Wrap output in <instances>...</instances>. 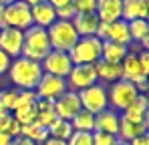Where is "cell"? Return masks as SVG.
Masks as SVG:
<instances>
[{
    "label": "cell",
    "instance_id": "obj_3",
    "mask_svg": "<svg viewBox=\"0 0 149 145\" xmlns=\"http://www.w3.org/2000/svg\"><path fill=\"white\" fill-rule=\"evenodd\" d=\"M47 34H49L50 48L61 52H71V48L79 40V34L74 32L71 20H54L47 28Z\"/></svg>",
    "mask_w": 149,
    "mask_h": 145
},
{
    "label": "cell",
    "instance_id": "obj_34",
    "mask_svg": "<svg viewBox=\"0 0 149 145\" xmlns=\"http://www.w3.org/2000/svg\"><path fill=\"white\" fill-rule=\"evenodd\" d=\"M34 103H36V93L34 91H18V95H16V107H20V105H34Z\"/></svg>",
    "mask_w": 149,
    "mask_h": 145
},
{
    "label": "cell",
    "instance_id": "obj_25",
    "mask_svg": "<svg viewBox=\"0 0 149 145\" xmlns=\"http://www.w3.org/2000/svg\"><path fill=\"white\" fill-rule=\"evenodd\" d=\"M20 135L26 137V139H30V141H34L36 145H40L42 141L49 139V131H47V127H42V125H38V123H34V121L20 127Z\"/></svg>",
    "mask_w": 149,
    "mask_h": 145
},
{
    "label": "cell",
    "instance_id": "obj_19",
    "mask_svg": "<svg viewBox=\"0 0 149 145\" xmlns=\"http://www.w3.org/2000/svg\"><path fill=\"white\" fill-rule=\"evenodd\" d=\"M74 32L79 34V38L85 36H95V30L99 26V18L95 14H74V18L71 20Z\"/></svg>",
    "mask_w": 149,
    "mask_h": 145
},
{
    "label": "cell",
    "instance_id": "obj_13",
    "mask_svg": "<svg viewBox=\"0 0 149 145\" xmlns=\"http://www.w3.org/2000/svg\"><path fill=\"white\" fill-rule=\"evenodd\" d=\"M149 16V0H121V20L129 22L135 18Z\"/></svg>",
    "mask_w": 149,
    "mask_h": 145
},
{
    "label": "cell",
    "instance_id": "obj_27",
    "mask_svg": "<svg viewBox=\"0 0 149 145\" xmlns=\"http://www.w3.org/2000/svg\"><path fill=\"white\" fill-rule=\"evenodd\" d=\"M129 28V36H131V45L133 43H141L145 36H149V22L145 18H135V20H129L127 22Z\"/></svg>",
    "mask_w": 149,
    "mask_h": 145
},
{
    "label": "cell",
    "instance_id": "obj_16",
    "mask_svg": "<svg viewBox=\"0 0 149 145\" xmlns=\"http://www.w3.org/2000/svg\"><path fill=\"white\" fill-rule=\"evenodd\" d=\"M119 113L113 111V109H105L95 115V129L93 131H101V133H109V135H115L117 137V129H119Z\"/></svg>",
    "mask_w": 149,
    "mask_h": 145
},
{
    "label": "cell",
    "instance_id": "obj_41",
    "mask_svg": "<svg viewBox=\"0 0 149 145\" xmlns=\"http://www.w3.org/2000/svg\"><path fill=\"white\" fill-rule=\"evenodd\" d=\"M52 8H61V6H65V4H69L71 0H47Z\"/></svg>",
    "mask_w": 149,
    "mask_h": 145
},
{
    "label": "cell",
    "instance_id": "obj_33",
    "mask_svg": "<svg viewBox=\"0 0 149 145\" xmlns=\"http://www.w3.org/2000/svg\"><path fill=\"white\" fill-rule=\"evenodd\" d=\"M91 139H93V145H115L117 143V137L115 135L101 133V131H93L91 133Z\"/></svg>",
    "mask_w": 149,
    "mask_h": 145
},
{
    "label": "cell",
    "instance_id": "obj_38",
    "mask_svg": "<svg viewBox=\"0 0 149 145\" xmlns=\"http://www.w3.org/2000/svg\"><path fill=\"white\" fill-rule=\"evenodd\" d=\"M10 63H12V59H10L8 54H4V52L0 50V75L8 72V67H10Z\"/></svg>",
    "mask_w": 149,
    "mask_h": 145
},
{
    "label": "cell",
    "instance_id": "obj_17",
    "mask_svg": "<svg viewBox=\"0 0 149 145\" xmlns=\"http://www.w3.org/2000/svg\"><path fill=\"white\" fill-rule=\"evenodd\" d=\"M147 109H149L147 95H137V99L123 113H119V117L127 121H135V123H147Z\"/></svg>",
    "mask_w": 149,
    "mask_h": 145
},
{
    "label": "cell",
    "instance_id": "obj_26",
    "mask_svg": "<svg viewBox=\"0 0 149 145\" xmlns=\"http://www.w3.org/2000/svg\"><path fill=\"white\" fill-rule=\"evenodd\" d=\"M69 123H71L73 131H87V133H93V129H95V115L89 113V111H85V109H81Z\"/></svg>",
    "mask_w": 149,
    "mask_h": 145
},
{
    "label": "cell",
    "instance_id": "obj_21",
    "mask_svg": "<svg viewBox=\"0 0 149 145\" xmlns=\"http://www.w3.org/2000/svg\"><path fill=\"white\" fill-rule=\"evenodd\" d=\"M109 43H117V45H123V47H131V36H129V28L125 20H115V22L107 24V38Z\"/></svg>",
    "mask_w": 149,
    "mask_h": 145
},
{
    "label": "cell",
    "instance_id": "obj_2",
    "mask_svg": "<svg viewBox=\"0 0 149 145\" xmlns=\"http://www.w3.org/2000/svg\"><path fill=\"white\" fill-rule=\"evenodd\" d=\"M22 50H20V56L30 59V61H36L40 63L50 50V43H49V34H47V28H40V26H28L26 30H22Z\"/></svg>",
    "mask_w": 149,
    "mask_h": 145
},
{
    "label": "cell",
    "instance_id": "obj_10",
    "mask_svg": "<svg viewBox=\"0 0 149 145\" xmlns=\"http://www.w3.org/2000/svg\"><path fill=\"white\" fill-rule=\"evenodd\" d=\"M40 69L45 75L52 77H61L67 79V75L73 69V61L69 56V52H61V50H50L49 54L40 61Z\"/></svg>",
    "mask_w": 149,
    "mask_h": 145
},
{
    "label": "cell",
    "instance_id": "obj_12",
    "mask_svg": "<svg viewBox=\"0 0 149 145\" xmlns=\"http://www.w3.org/2000/svg\"><path fill=\"white\" fill-rule=\"evenodd\" d=\"M52 105H54L56 119H63V121H71L81 111V101H79V95L74 91H67L63 97H58Z\"/></svg>",
    "mask_w": 149,
    "mask_h": 145
},
{
    "label": "cell",
    "instance_id": "obj_43",
    "mask_svg": "<svg viewBox=\"0 0 149 145\" xmlns=\"http://www.w3.org/2000/svg\"><path fill=\"white\" fill-rule=\"evenodd\" d=\"M40 145H67V141H61V139H52V137H49L47 141H42Z\"/></svg>",
    "mask_w": 149,
    "mask_h": 145
},
{
    "label": "cell",
    "instance_id": "obj_5",
    "mask_svg": "<svg viewBox=\"0 0 149 145\" xmlns=\"http://www.w3.org/2000/svg\"><path fill=\"white\" fill-rule=\"evenodd\" d=\"M18 28V30H26L28 26H32V18H30V6L24 4L22 0H16L12 4H6L0 16V28Z\"/></svg>",
    "mask_w": 149,
    "mask_h": 145
},
{
    "label": "cell",
    "instance_id": "obj_11",
    "mask_svg": "<svg viewBox=\"0 0 149 145\" xmlns=\"http://www.w3.org/2000/svg\"><path fill=\"white\" fill-rule=\"evenodd\" d=\"M22 30L18 28H0V50L8 54L10 59H18L22 50Z\"/></svg>",
    "mask_w": 149,
    "mask_h": 145
},
{
    "label": "cell",
    "instance_id": "obj_35",
    "mask_svg": "<svg viewBox=\"0 0 149 145\" xmlns=\"http://www.w3.org/2000/svg\"><path fill=\"white\" fill-rule=\"evenodd\" d=\"M54 12H56V20H73L74 14H77L71 2L65 4V6H61V8H54Z\"/></svg>",
    "mask_w": 149,
    "mask_h": 145
},
{
    "label": "cell",
    "instance_id": "obj_18",
    "mask_svg": "<svg viewBox=\"0 0 149 145\" xmlns=\"http://www.w3.org/2000/svg\"><path fill=\"white\" fill-rule=\"evenodd\" d=\"M95 16L99 22H115L121 18V0H97Z\"/></svg>",
    "mask_w": 149,
    "mask_h": 145
},
{
    "label": "cell",
    "instance_id": "obj_7",
    "mask_svg": "<svg viewBox=\"0 0 149 145\" xmlns=\"http://www.w3.org/2000/svg\"><path fill=\"white\" fill-rule=\"evenodd\" d=\"M79 95V101H81V109L97 115L101 111H105L109 107L107 103V85H101V83H95L83 91L77 93Z\"/></svg>",
    "mask_w": 149,
    "mask_h": 145
},
{
    "label": "cell",
    "instance_id": "obj_32",
    "mask_svg": "<svg viewBox=\"0 0 149 145\" xmlns=\"http://www.w3.org/2000/svg\"><path fill=\"white\" fill-rule=\"evenodd\" d=\"M67 145H93L91 133H87V131H73V135L67 139Z\"/></svg>",
    "mask_w": 149,
    "mask_h": 145
},
{
    "label": "cell",
    "instance_id": "obj_47",
    "mask_svg": "<svg viewBox=\"0 0 149 145\" xmlns=\"http://www.w3.org/2000/svg\"><path fill=\"white\" fill-rule=\"evenodd\" d=\"M2 10H4V4H0V16H2Z\"/></svg>",
    "mask_w": 149,
    "mask_h": 145
},
{
    "label": "cell",
    "instance_id": "obj_9",
    "mask_svg": "<svg viewBox=\"0 0 149 145\" xmlns=\"http://www.w3.org/2000/svg\"><path fill=\"white\" fill-rule=\"evenodd\" d=\"M65 81H67L69 91H74V93H79V91H83V89L99 83L95 65H73V69L67 75Z\"/></svg>",
    "mask_w": 149,
    "mask_h": 145
},
{
    "label": "cell",
    "instance_id": "obj_45",
    "mask_svg": "<svg viewBox=\"0 0 149 145\" xmlns=\"http://www.w3.org/2000/svg\"><path fill=\"white\" fill-rule=\"evenodd\" d=\"M12 2H16V0H0V4H4V6L6 4H12Z\"/></svg>",
    "mask_w": 149,
    "mask_h": 145
},
{
    "label": "cell",
    "instance_id": "obj_40",
    "mask_svg": "<svg viewBox=\"0 0 149 145\" xmlns=\"http://www.w3.org/2000/svg\"><path fill=\"white\" fill-rule=\"evenodd\" d=\"M10 145H36V143L30 141V139H26V137H22V135H18V137L12 139V143H10Z\"/></svg>",
    "mask_w": 149,
    "mask_h": 145
},
{
    "label": "cell",
    "instance_id": "obj_15",
    "mask_svg": "<svg viewBox=\"0 0 149 145\" xmlns=\"http://www.w3.org/2000/svg\"><path fill=\"white\" fill-rule=\"evenodd\" d=\"M30 18H32V24L34 26H40V28H49L50 24L56 20V12L54 8L50 6L47 0L30 6Z\"/></svg>",
    "mask_w": 149,
    "mask_h": 145
},
{
    "label": "cell",
    "instance_id": "obj_36",
    "mask_svg": "<svg viewBox=\"0 0 149 145\" xmlns=\"http://www.w3.org/2000/svg\"><path fill=\"white\" fill-rule=\"evenodd\" d=\"M2 131H4L6 135H10V137L14 139V137H18V135H20V123H18V121H16L14 117H12V115H10V117H8V121H6V125H4V129H2Z\"/></svg>",
    "mask_w": 149,
    "mask_h": 145
},
{
    "label": "cell",
    "instance_id": "obj_28",
    "mask_svg": "<svg viewBox=\"0 0 149 145\" xmlns=\"http://www.w3.org/2000/svg\"><path fill=\"white\" fill-rule=\"evenodd\" d=\"M47 131H49V137L61 139V141H67V139L73 135L71 123H69V121H63V119H54L49 127H47Z\"/></svg>",
    "mask_w": 149,
    "mask_h": 145
},
{
    "label": "cell",
    "instance_id": "obj_29",
    "mask_svg": "<svg viewBox=\"0 0 149 145\" xmlns=\"http://www.w3.org/2000/svg\"><path fill=\"white\" fill-rule=\"evenodd\" d=\"M10 115L20 123V127H22V125H28V123L34 121V105H20V107H16Z\"/></svg>",
    "mask_w": 149,
    "mask_h": 145
},
{
    "label": "cell",
    "instance_id": "obj_14",
    "mask_svg": "<svg viewBox=\"0 0 149 145\" xmlns=\"http://www.w3.org/2000/svg\"><path fill=\"white\" fill-rule=\"evenodd\" d=\"M121 79L129 81V83H137L141 79H147L143 72H141V67H139V59H137V52L135 50H129L125 54V59L121 61Z\"/></svg>",
    "mask_w": 149,
    "mask_h": 145
},
{
    "label": "cell",
    "instance_id": "obj_8",
    "mask_svg": "<svg viewBox=\"0 0 149 145\" xmlns=\"http://www.w3.org/2000/svg\"><path fill=\"white\" fill-rule=\"evenodd\" d=\"M67 91H69V87H67V81L65 79L52 77V75H45V72H42L40 81L36 83V87H34L36 99L50 101V103H54L58 97H63Z\"/></svg>",
    "mask_w": 149,
    "mask_h": 145
},
{
    "label": "cell",
    "instance_id": "obj_30",
    "mask_svg": "<svg viewBox=\"0 0 149 145\" xmlns=\"http://www.w3.org/2000/svg\"><path fill=\"white\" fill-rule=\"evenodd\" d=\"M16 95H18V89H4V91H0V103H2V107L8 113H12L14 107H16Z\"/></svg>",
    "mask_w": 149,
    "mask_h": 145
},
{
    "label": "cell",
    "instance_id": "obj_22",
    "mask_svg": "<svg viewBox=\"0 0 149 145\" xmlns=\"http://www.w3.org/2000/svg\"><path fill=\"white\" fill-rule=\"evenodd\" d=\"M147 133V123H135V121L119 119V129H117V139L119 141H131L139 135Z\"/></svg>",
    "mask_w": 149,
    "mask_h": 145
},
{
    "label": "cell",
    "instance_id": "obj_46",
    "mask_svg": "<svg viewBox=\"0 0 149 145\" xmlns=\"http://www.w3.org/2000/svg\"><path fill=\"white\" fill-rule=\"evenodd\" d=\"M115 145H129V143H127V141H119V139H117V143H115Z\"/></svg>",
    "mask_w": 149,
    "mask_h": 145
},
{
    "label": "cell",
    "instance_id": "obj_24",
    "mask_svg": "<svg viewBox=\"0 0 149 145\" xmlns=\"http://www.w3.org/2000/svg\"><path fill=\"white\" fill-rule=\"evenodd\" d=\"M54 119H56V115H54V105H52L50 101L36 99V103H34V123H38V125H42V127H49Z\"/></svg>",
    "mask_w": 149,
    "mask_h": 145
},
{
    "label": "cell",
    "instance_id": "obj_6",
    "mask_svg": "<svg viewBox=\"0 0 149 145\" xmlns=\"http://www.w3.org/2000/svg\"><path fill=\"white\" fill-rule=\"evenodd\" d=\"M73 65H95L101 61V40L97 36H85L79 38L77 45L69 52Z\"/></svg>",
    "mask_w": 149,
    "mask_h": 145
},
{
    "label": "cell",
    "instance_id": "obj_1",
    "mask_svg": "<svg viewBox=\"0 0 149 145\" xmlns=\"http://www.w3.org/2000/svg\"><path fill=\"white\" fill-rule=\"evenodd\" d=\"M8 77L18 91H34L36 83L42 77V69H40V63L18 56V59H12L8 67Z\"/></svg>",
    "mask_w": 149,
    "mask_h": 145
},
{
    "label": "cell",
    "instance_id": "obj_4",
    "mask_svg": "<svg viewBox=\"0 0 149 145\" xmlns=\"http://www.w3.org/2000/svg\"><path fill=\"white\" fill-rule=\"evenodd\" d=\"M137 89H135V85L133 83H129V81H115V83H111L109 85V89H107V103H109V109H113V111H117V113H123L125 109L137 99Z\"/></svg>",
    "mask_w": 149,
    "mask_h": 145
},
{
    "label": "cell",
    "instance_id": "obj_20",
    "mask_svg": "<svg viewBox=\"0 0 149 145\" xmlns=\"http://www.w3.org/2000/svg\"><path fill=\"white\" fill-rule=\"evenodd\" d=\"M95 71H97V79L101 85H111L115 81H121V65H117V63L97 61Z\"/></svg>",
    "mask_w": 149,
    "mask_h": 145
},
{
    "label": "cell",
    "instance_id": "obj_23",
    "mask_svg": "<svg viewBox=\"0 0 149 145\" xmlns=\"http://www.w3.org/2000/svg\"><path fill=\"white\" fill-rule=\"evenodd\" d=\"M127 52H129V47L117 45V43H109V40H103L101 43V61L121 65V61L125 59Z\"/></svg>",
    "mask_w": 149,
    "mask_h": 145
},
{
    "label": "cell",
    "instance_id": "obj_44",
    "mask_svg": "<svg viewBox=\"0 0 149 145\" xmlns=\"http://www.w3.org/2000/svg\"><path fill=\"white\" fill-rule=\"evenodd\" d=\"M24 4H28V6H34V4H38V2H42V0H22Z\"/></svg>",
    "mask_w": 149,
    "mask_h": 145
},
{
    "label": "cell",
    "instance_id": "obj_37",
    "mask_svg": "<svg viewBox=\"0 0 149 145\" xmlns=\"http://www.w3.org/2000/svg\"><path fill=\"white\" fill-rule=\"evenodd\" d=\"M137 59H139V67H141V72L149 77V52L147 50H139L137 52Z\"/></svg>",
    "mask_w": 149,
    "mask_h": 145
},
{
    "label": "cell",
    "instance_id": "obj_42",
    "mask_svg": "<svg viewBox=\"0 0 149 145\" xmlns=\"http://www.w3.org/2000/svg\"><path fill=\"white\" fill-rule=\"evenodd\" d=\"M10 143H12V137L6 135L4 131H0V145H10Z\"/></svg>",
    "mask_w": 149,
    "mask_h": 145
},
{
    "label": "cell",
    "instance_id": "obj_31",
    "mask_svg": "<svg viewBox=\"0 0 149 145\" xmlns=\"http://www.w3.org/2000/svg\"><path fill=\"white\" fill-rule=\"evenodd\" d=\"M77 14H95L97 0H71Z\"/></svg>",
    "mask_w": 149,
    "mask_h": 145
},
{
    "label": "cell",
    "instance_id": "obj_39",
    "mask_svg": "<svg viewBox=\"0 0 149 145\" xmlns=\"http://www.w3.org/2000/svg\"><path fill=\"white\" fill-rule=\"evenodd\" d=\"M129 145H149V135H147V133H143V135H139V137L131 139Z\"/></svg>",
    "mask_w": 149,
    "mask_h": 145
}]
</instances>
